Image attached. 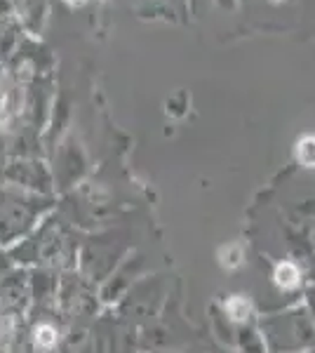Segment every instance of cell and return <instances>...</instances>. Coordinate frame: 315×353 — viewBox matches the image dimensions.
I'll list each match as a JSON object with an SVG mask.
<instances>
[{"label":"cell","instance_id":"cell-1","mask_svg":"<svg viewBox=\"0 0 315 353\" xmlns=\"http://www.w3.org/2000/svg\"><path fill=\"white\" fill-rule=\"evenodd\" d=\"M273 281H276V285L280 290H294L299 285L301 281V271L296 264H292V261H283V264L276 266V273H273Z\"/></svg>","mask_w":315,"mask_h":353},{"label":"cell","instance_id":"cell-2","mask_svg":"<svg viewBox=\"0 0 315 353\" xmlns=\"http://www.w3.org/2000/svg\"><path fill=\"white\" fill-rule=\"evenodd\" d=\"M226 313H228V318H231V321L243 323V321H247V318H250L252 304L245 297H240V294H233V297L226 301Z\"/></svg>","mask_w":315,"mask_h":353},{"label":"cell","instance_id":"cell-3","mask_svg":"<svg viewBox=\"0 0 315 353\" xmlns=\"http://www.w3.org/2000/svg\"><path fill=\"white\" fill-rule=\"evenodd\" d=\"M219 257H221V266H226V269H238V266L243 264V259H245V252H243V248H240L238 243H231V245H226V248L221 250Z\"/></svg>","mask_w":315,"mask_h":353},{"label":"cell","instance_id":"cell-4","mask_svg":"<svg viewBox=\"0 0 315 353\" xmlns=\"http://www.w3.org/2000/svg\"><path fill=\"white\" fill-rule=\"evenodd\" d=\"M296 158H299L301 165H306V168H313L315 165V137L313 134L303 137L299 144H296Z\"/></svg>","mask_w":315,"mask_h":353},{"label":"cell","instance_id":"cell-5","mask_svg":"<svg viewBox=\"0 0 315 353\" xmlns=\"http://www.w3.org/2000/svg\"><path fill=\"white\" fill-rule=\"evenodd\" d=\"M59 341V334L52 325H38L36 327V344L40 349H52V346Z\"/></svg>","mask_w":315,"mask_h":353},{"label":"cell","instance_id":"cell-6","mask_svg":"<svg viewBox=\"0 0 315 353\" xmlns=\"http://www.w3.org/2000/svg\"><path fill=\"white\" fill-rule=\"evenodd\" d=\"M12 118V101H10V88L0 83V125H8Z\"/></svg>","mask_w":315,"mask_h":353}]
</instances>
